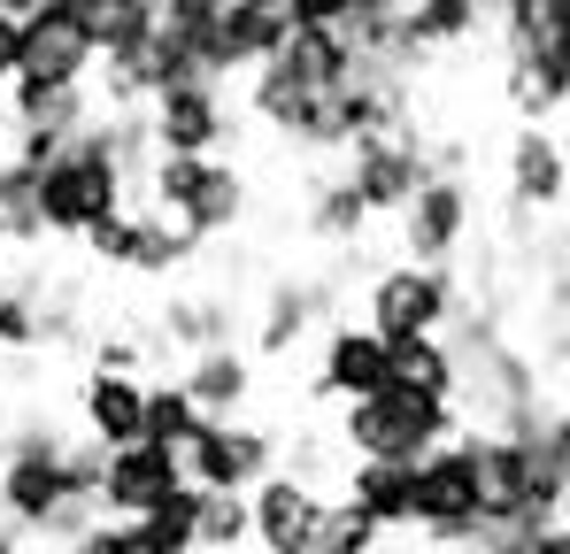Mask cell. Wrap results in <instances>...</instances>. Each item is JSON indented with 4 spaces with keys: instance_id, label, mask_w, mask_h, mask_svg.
<instances>
[{
    "instance_id": "obj_1",
    "label": "cell",
    "mask_w": 570,
    "mask_h": 554,
    "mask_svg": "<svg viewBox=\"0 0 570 554\" xmlns=\"http://www.w3.org/2000/svg\"><path fill=\"white\" fill-rule=\"evenodd\" d=\"M0 516H8L16 547L23 540L70 547L94 524V501L70 493V439L55 432V416H23L0 439Z\"/></svg>"
},
{
    "instance_id": "obj_2",
    "label": "cell",
    "mask_w": 570,
    "mask_h": 554,
    "mask_svg": "<svg viewBox=\"0 0 570 554\" xmlns=\"http://www.w3.org/2000/svg\"><path fill=\"white\" fill-rule=\"evenodd\" d=\"M455 432H471L463 424V408H448V400H424V393H409V385H385L371 400H347L340 408V432H332V447L347 462H424L432 447H448Z\"/></svg>"
},
{
    "instance_id": "obj_3",
    "label": "cell",
    "mask_w": 570,
    "mask_h": 554,
    "mask_svg": "<svg viewBox=\"0 0 570 554\" xmlns=\"http://www.w3.org/2000/svg\"><path fill=\"white\" fill-rule=\"evenodd\" d=\"M31 200H39V231H55V239H86L94 224H108V216L124 208V178H116V123L94 116V123L62 147V162L31 178Z\"/></svg>"
},
{
    "instance_id": "obj_4",
    "label": "cell",
    "mask_w": 570,
    "mask_h": 554,
    "mask_svg": "<svg viewBox=\"0 0 570 554\" xmlns=\"http://www.w3.org/2000/svg\"><path fill=\"white\" fill-rule=\"evenodd\" d=\"M139 185H147V216L178 224L200 247L247 224V178H239L232 162H163V155H155V170Z\"/></svg>"
},
{
    "instance_id": "obj_5",
    "label": "cell",
    "mask_w": 570,
    "mask_h": 554,
    "mask_svg": "<svg viewBox=\"0 0 570 554\" xmlns=\"http://www.w3.org/2000/svg\"><path fill=\"white\" fill-rule=\"evenodd\" d=\"M455 316H463L455 270H409V263H393L363 293V332H379L385 347L393 339H448Z\"/></svg>"
},
{
    "instance_id": "obj_6",
    "label": "cell",
    "mask_w": 570,
    "mask_h": 554,
    "mask_svg": "<svg viewBox=\"0 0 570 554\" xmlns=\"http://www.w3.org/2000/svg\"><path fill=\"white\" fill-rule=\"evenodd\" d=\"M16 78H31V86H86L94 78L86 0H31V8H16Z\"/></svg>"
},
{
    "instance_id": "obj_7",
    "label": "cell",
    "mask_w": 570,
    "mask_h": 554,
    "mask_svg": "<svg viewBox=\"0 0 570 554\" xmlns=\"http://www.w3.org/2000/svg\"><path fill=\"white\" fill-rule=\"evenodd\" d=\"M271 469H278V432H263V424H247V416L200 424L186 447H178V477H186L193 493H239V501H247Z\"/></svg>"
},
{
    "instance_id": "obj_8",
    "label": "cell",
    "mask_w": 570,
    "mask_h": 554,
    "mask_svg": "<svg viewBox=\"0 0 570 554\" xmlns=\"http://www.w3.org/2000/svg\"><path fill=\"white\" fill-rule=\"evenodd\" d=\"M409 532H424L432 547H463L478 540V493H471V447L463 432L448 447H432L424 462H409Z\"/></svg>"
},
{
    "instance_id": "obj_9",
    "label": "cell",
    "mask_w": 570,
    "mask_h": 554,
    "mask_svg": "<svg viewBox=\"0 0 570 554\" xmlns=\"http://www.w3.org/2000/svg\"><path fill=\"white\" fill-rule=\"evenodd\" d=\"M139 123H147V147L163 162H216V147L232 139L239 116H232L224 86H170L139 108Z\"/></svg>"
},
{
    "instance_id": "obj_10",
    "label": "cell",
    "mask_w": 570,
    "mask_h": 554,
    "mask_svg": "<svg viewBox=\"0 0 570 554\" xmlns=\"http://www.w3.org/2000/svg\"><path fill=\"white\" fill-rule=\"evenodd\" d=\"M393 224H401V263L409 270H455V255L471 247V224H478L471 178H424V192Z\"/></svg>"
},
{
    "instance_id": "obj_11",
    "label": "cell",
    "mask_w": 570,
    "mask_h": 554,
    "mask_svg": "<svg viewBox=\"0 0 570 554\" xmlns=\"http://www.w3.org/2000/svg\"><path fill=\"white\" fill-rule=\"evenodd\" d=\"M424 131L416 123H401V131H379V139H363V147H347V192L363 200V216H401L416 192H424V178H432V162H424Z\"/></svg>"
},
{
    "instance_id": "obj_12",
    "label": "cell",
    "mask_w": 570,
    "mask_h": 554,
    "mask_svg": "<svg viewBox=\"0 0 570 554\" xmlns=\"http://www.w3.org/2000/svg\"><path fill=\"white\" fill-rule=\"evenodd\" d=\"M285 39H293V8H285V0H216V31H208V70H216V86L255 78Z\"/></svg>"
},
{
    "instance_id": "obj_13",
    "label": "cell",
    "mask_w": 570,
    "mask_h": 554,
    "mask_svg": "<svg viewBox=\"0 0 570 554\" xmlns=\"http://www.w3.org/2000/svg\"><path fill=\"white\" fill-rule=\"evenodd\" d=\"M178 485H186V477H178V455H163V447H116V455L100 462V516H108V524H139V516H155Z\"/></svg>"
},
{
    "instance_id": "obj_14",
    "label": "cell",
    "mask_w": 570,
    "mask_h": 554,
    "mask_svg": "<svg viewBox=\"0 0 570 554\" xmlns=\"http://www.w3.org/2000/svg\"><path fill=\"white\" fill-rule=\"evenodd\" d=\"M563 185H570L563 131L556 123H517V139H509V208L540 224V216L563 208Z\"/></svg>"
},
{
    "instance_id": "obj_15",
    "label": "cell",
    "mask_w": 570,
    "mask_h": 554,
    "mask_svg": "<svg viewBox=\"0 0 570 554\" xmlns=\"http://www.w3.org/2000/svg\"><path fill=\"white\" fill-rule=\"evenodd\" d=\"M316 400H371L393 385V369H385V339L379 332H363V324H332L324 332V347H316Z\"/></svg>"
},
{
    "instance_id": "obj_16",
    "label": "cell",
    "mask_w": 570,
    "mask_h": 554,
    "mask_svg": "<svg viewBox=\"0 0 570 554\" xmlns=\"http://www.w3.org/2000/svg\"><path fill=\"white\" fill-rule=\"evenodd\" d=\"M316 524H324V493L293 485V477H278V469L247 493V540H255L263 554H308L316 547Z\"/></svg>"
},
{
    "instance_id": "obj_17",
    "label": "cell",
    "mask_w": 570,
    "mask_h": 554,
    "mask_svg": "<svg viewBox=\"0 0 570 554\" xmlns=\"http://www.w3.org/2000/svg\"><path fill=\"white\" fill-rule=\"evenodd\" d=\"M563 100H570V31L509 47V108L524 123H556Z\"/></svg>"
},
{
    "instance_id": "obj_18",
    "label": "cell",
    "mask_w": 570,
    "mask_h": 554,
    "mask_svg": "<svg viewBox=\"0 0 570 554\" xmlns=\"http://www.w3.org/2000/svg\"><path fill=\"white\" fill-rule=\"evenodd\" d=\"M139 416H147V385L139 377H100V369H86V385H78L86 447H100V455L139 447Z\"/></svg>"
},
{
    "instance_id": "obj_19",
    "label": "cell",
    "mask_w": 570,
    "mask_h": 554,
    "mask_svg": "<svg viewBox=\"0 0 570 554\" xmlns=\"http://www.w3.org/2000/svg\"><path fill=\"white\" fill-rule=\"evenodd\" d=\"M178 393L193 400L200 424H232V416H247V400H255V363H247L239 347L193 355V363L178 369Z\"/></svg>"
},
{
    "instance_id": "obj_20",
    "label": "cell",
    "mask_w": 570,
    "mask_h": 554,
    "mask_svg": "<svg viewBox=\"0 0 570 554\" xmlns=\"http://www.w3.org/2000/svg\"><path fill=\"white\" fill-rule=\"evenodd\" d=\"M332 293H340L332 277H316V285H308V277H285V285H271V293H263V324H255V355H263V363L293 355V347L308 339V324L332 308Z\"/></svg>"
},
{
    "instance_id": "obj_21",
    "label": "cell",
    "mask_w": 570,
    "mask_h": 554,
    "mask_svg": "<svg viewBox=\"0 0 570 554\" xmlns=\"http://www.w3.org/2000/svg\"><path fill=\"white\" fill-rule=\"evenodd\" d=\"M409 485H416V477H409L401 462H347V493H340V501L385 540V532H409Z\"/></svg>"
},
{
    "instance_id": "obj_22",
    "label": "cell",
    "mask_w": 570,
    "mask_h": 554,
    "mask_svg": "<svg viewBox=\"0 0 570 554\" xmlns=\"http://www.w3.org/2000/svg\"><path fill=\"white\" fill-rule=\"evenodd\" d=\"M155 332H163L186 363L193 355H216V347H232V300H224V293H178V300H163Z\"/></svg>"
},
{
    "instance_id": "obj_23",
    "label": "cell",
    "mask_w": 570,
    "mask_h": 554,
    "mask_svg": "<svg viewBox=\"0 0 570 554\" xmlns=\"http://www.w3.org/2000/svg\"><path fill=\"white\" fill-rule=\"evenodd\" d=\"M301 224H308V239L316 247H363V231H371V216H363V200L347 192V178L340 170H316L308 178V208H301Z\"/></svg>"
},
{
    "instance_id": "obj_24",
    "label": "cell",
    "mask_w": 570,
    "mask_h": 554,
    "mask_svg": "<svg viewBox=\"0 0 570 554\" xmlns=\"http://www.w3.org/2000/svg\"><path fill=\"white\" fill-rule=\"evenodd\" d=\"M385 369H393V385H409V393H424V400H463V369H455V347L448 339H393L385 347Z\"/></svg>"
},
{
    "instance_id": "obj_25",
    "label": "cell",
    "mask_w": 570,
    "mask_h": 554,
    "mask_svg": "<svg viewBox=\"0 0 570 554\" xmlns=\"http://www.w3.org/2000/svg\"><path fill=\"white\" fill-rule=\"evenodd\" d=\"M401 31H409V47L432 62V47H463L485 31V16L463 8V0H416V8H401Z\"/></svg>"
},
{
    "instance_id": "obj_26",
    "label": "cell",
    "mask_w": 570,
    "mask_h": 554,
    "mask_svg": "<svg viewBox=\"0 0 570 554\" xmlns=\"http://www.w3.org/2000/svg\"><path fill=\"white\" fill-rule=\"evenodd\" d=\"M200 263V239H186L178 224H163V216H147L139 208V239H131V277H178Z\"/></svg>"
},
{
    "instance_id": "obj_27",
    "label": "cell",
    "mask_w": 570,
    "mask_h": 554,
    "mask_svg": "<svg viewBox=\"0 0 570 554\" xmlns=\"http://www.w3.org/2000/svg\"><path fill=\"white\" fill-rule=\"evenodd\" d=\"M193 432H200V416H193V400L178 393V377L170 385H147V416H139V447H163V455H178Z\"/></svg>"
},
{
    "instance_id": "obj_28",
    "label": "cell",
    "mask_w": 570,
    "mask_h": 554,
    "mask_svg": "<svg viewBox=\"0 0 570 554\" xmlns=\"http://www.w3.org/2000/svg\"><path fill=\"white\" fill-rule=\"evenodd\" d=\"M39 347V277L16 270L0 277V355H31Z\"/></svg>"
},
{
    "instance_id": "obj_29",
    "label": "cell",
    "mask_w": 570,
    "mask_h": 554,
    "mask_svg": "<svg viewBox=\"0 0 570 554\" xmlns=\"http://www.w3.org/2000/svg\"><path fill=\"white\" fill-rule=\"evenodd\" d=\"M47 231H39V200H31V178L16 170V162H0V247H16V255H31Z\"/></svg>"
},
{
    "instance_id": "obj_30",
    "label": "cell",
    "mask_w": 570,
    "mask_h": 554,
    "mask_svg": "<svg viewBox=\"0 0 570 554\" xmlns=\"http://www.w3.org/2000/svg\"><path fill=\"white\" fill-rule=\"evenodd\" d=\"M239 547H247V501L239 493H200L193 554H239Z\"/></svg>"
},
{
    "instance_id": "obj_31",
    "label": "cell",
    "mask_w": 570,
    "mask_h": 554,
    "mask_svg": "<svg viewBox=\"0 0 570 554\" xmlns=\"http://www.w3.org/2000/svg\"><path fill=\"white\" fill-rule=\"evenodd\" d=\"M193 524H200V493L178 485L155 516H139V540H147L155 554H193Z\"/></svg>"
},
{
    "instance_id": "obj_32",
    "label": "cell",
    "mask_w": 570,
    "mask_h": 554,
    "mask_svg": "<svg viewBox=\"0 0 570 554\" xmlns=\"http://www.w3.org/2000/svg\"><path fill=\"white\" fill-rule=\"evenodd\" d=\"M371 547H379V532L347 501H324V524H316V547L308 554H371Z\"/></svg>"
},
{
    "instance_id": "obj_33",
    "label": "cell",
    "mask_w": 570,
    "mask_h": 554,
    "mask_svg": "<svg viewBox=\"0 0 570 554\" xmlns=\"http://www.w3.org/2000/svg\"><path fill=\"white\" fill-rule=\"evenodd\" d=\"M131 239H139V208H116L108 224L86 231V255H94L100 270H131Z\"/></svg>"
},
{
    "instance_id": "obj_34",
    "label": "cell",
    "mask_w": 570,
    "mask_h": 554,
    "mask_svg": "<svg viewBox=\"0 0 570 554\" xmlns=\"http://www.w3.org/2000/svg\"><path fill=\"white\" fill-rule=\"evenodd\" d=\"M62 554H155V547L139 540V524H108V516H94Z\"/></svg>"
},
{
    "instance_id": "obj_35",
    "label": "cell",
    "mask_w": 570,
    "mask_h": 554,
    "mask_svg": "<svg viewBox=\"0 0 570 554\" xmlns=\"http://www.w3.org/2000/svg\"><path fill=\"white\" fill-rule=\"evenodd\" d=\"M139 363H147V339H131V332L94 339V369H100V377H139Z\"/></svg>"
},
{
    "instance_id": "obj_36",
    "label": "cell",
    "mask_w": 570,
    "mask_h": 554,
    "mask_svg": "<svg viewBox=\"0 0 570 554\" xmlns=\"http://www.w3.org/2000/svg\"><path fill=\"white\" fill-rule=\"evenodd\" d=\"M0 86H16V8L0 0Z\"/></svg>"
},
{
    "instance_id": "obj_37",
    "label": "cell",
    "mask_w": 570,
    "mask_h": 554,
    "mask_svg": "<svg viewBox=\"0 0 570 554\" xmlns=\"http://www.w3.org/2000/svg\"><path fill=\"white\" fill-rule=\"evenodd\" d=\"M524 554H570V532L563 524H532L524 532Z\"/></svg>"
},
{
    "instance_id": "obj_38",
    "label": "cell",
    "mask_w": 570,
    "mask_h": 554,
    "mask_svg": "<svg viewBox=\"0 0 570 554\" xmlns=\"http://www.w3.org/2000/svg\"><path fill=\"white\" fill-rule=\"evenodd\" d=\"M0 554H16V532H8V516H0Z\"/></svg>"
}]
</instances>
